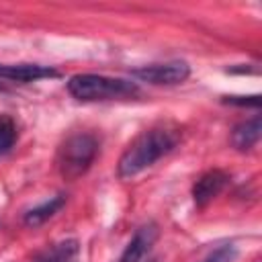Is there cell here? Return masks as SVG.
Returning a JSON list of instances; mask_svg holds the SVG:
<instances>
[{
	"instance_id": "10",
	"label": "cell",
	"mask_w": 262,
	"mask_h": 262,
	"mask_svg": "<svg viewBox=\"0 0 262 262\" xmlns=\"http://www.w3.org/2000/svg\"><path fill=\"white\" fill-rule=\"evenodd\" d=\"M63 205H66V194H57V196L45 201L43 205L33 207L31 211H27L23 221H25V225H29V227H37V225L45 223L47 219H51Z\"/></svg>"
},
{
	"instance_id": "8",
	"label": "cell",
	"mask_w": 262,
	"mask_h": 262,
	"mask_svg": "<svg viewBox=\"0 0 262 262\" xmlns=\"http://www.w3.org/2000/svg\"><path fill=\"white\" fill-rule=\"evenodd\" d=\"M260 135H262V121L260 117H252L239 125L233 127L231 131V145L239 151H248L252 149L258 141H260Z\"/></svg>"
},
{
	"instance_id": "5",
	"label": "cell",
	"mask_w": 262,
	"mask_h": 262,
	"mask_svg": "<svg viewBox=\"0 0 262 262\" xmlns=\"http://www.w3.org/2000/svg\"><path fill=\"white\" fill-rule=\"evenodd\" d=\"M158 235H160V229H158V223L149 221L145 225H141L133 237L129 239V244L125 246L123 254L119 256L117 262H141L154 248V244L158 242Z\"/></svg>"
},
{
	"instance_id": "6",
	"label": "cell",
	"mask_w": 262,
	"mask_h": 262,
	"mask_svg": "<svg viewBox=\"0 0 262 262\" xmlns=\"http://www.w3.org/2000/svg\"><path fill=\"white\" fill-rule=\"evenodd\" d=\"M229 182V174L223 170H209L192 184V199L196 207H207Z\"/></svg>"
},
{
	"instance_id": "11",
	"label": "cell",
	"mask_w": 262,
	"mask_h": 262,
	"mask_svg": "<svg viewBox=\"0 0 262 262\" xmlns=\"http://www.w3.org/2000/svg\"><path fill=\"white\" fill-rule=\"evenodd\" d=\"M16 141V125L8 115H0V154H6Z\"/></svg>"
},
{
	"instance_id": "1",
	"label": "cell",
	"mask_w": 262,
	"mask_h": 262,
	"mask_svg": "<svg viewBox=\"0 0 262 262\" xmlns=\"http://www.w3.org/2000/svg\"><path fill=\"white\" fill-rule=\"evenodd\" d=\"M180 139H182V133L174 125H156L145 129L121 154L117 164L119 178L123 180L133 178L145 168L154 166L158 160L168 156L180 143Z\"/></svg>"
},
{
	"instance_id": "4",
	"label": "cell",
	"mask_w": 262,
	"mask_h": 262,
	"mask_svg": "<svg viewBox=\"0 0 262 262\" xmlns=\"http://www.w3.org/2000/svg\"><path fill=\"white\" fill-rule=\"evenodd\" d=\"M131 76L156 86H174L190 76V68L186 61H166V63H151L137 68L131 72Z\"/></svg>"
},
{
	"instance_id": "13",
	"label": "cell",
	"mask_w": 262,
	"mask_h": 262,
	"mask_svg": "<svg viewBox=\"0 0 262 262\" xmlns=\"http://www.w3.org/2000/svg\"><path fill=\"white\" fill-rule=\"evenodd\" d=\"M225 104H235V106H254L258 108L260 106V96L254 94V96H225L223 98Z\"/></svg>"
},
{
	"instance_id": "7",
	"label": "cell",
	"mask_w": 262,
	"mask_h": 262,
	"mask_svg": "<svg viewBox=\"0 0 262 262\" xmlns=\"http://www.w3.org/2000/svg\"><path fill=\"white\" fill-rule=\"evenodd\" d=\"M59 72L41 63H6L0 66V78L12 80V82H20V84H29V82H37L43 78H57Z\"/></svg>"
},
{
	"instance_id": "14",
	"label": "cell",
	"mask_w": 262,
	"mask_h": 262,
	"mask_svg": "<svg viewBox=\"0 0 262 262\" xmlns=\"http://www.w3.org/2000/svg\"><path fill=\"white\" fill-rule=\"evenodd\" d=\"M147 262H158V260H147Z\"/></svg>"
},
{
	"instance_id": "3",
	"label": "cell",
	"mask_w": 262,
	"mask_h": 262,
	"mask_svg": "<svg viewBox=\"0 0 262 262\" xmlns=\"http://www.w3.org/2000/svg\"><path fill=\"white\" fill-rule=\"evenodd\" d=\"M98 156V139L92 133H74L57 149V170L66 180H78Z\"/></svg>"
},
{
	"instance_id": "2",
	"label": "cell",
	"mask_w": 262,
	"mask_h": 262,
	"mask_svg": "<svg viewBox=\"0 0 262 262\" xmlns=\"http://www.w3.org/2000/svg\"><path fill=\"white\" fill-rule=\"evenodd\" d=\"M68 92L84 102L123 100L139 94V86L123 78H111L100 74H76L68 80Z\"/></svg>"
},
{
	"instance_id": "9",
	"label": "cell",
	"mask_w": 262,
	"mask_h": 262,
	"mask_svg": "<svg viewBox=\"0 0 262 262\" xmlns=\"http://www.w3.org/2000/svg\"><path fill=\"white\" fill-rule=\"evenodd\" d=\"M78 254H80V244L76 239H63L41 250L33 258V262H78Z\"/></svg>"
},
{
	"instance_id": "12",
	"label": "cell",
	"mask_w": 262,
	"mask_h": 262,
	"mask_svg": "<svg viewBox=\"0 0 262 262\" xmlns=\"http://www.w3.org/2000/svg\"><path fill=\"white\" fill-rule=\"evenodd\" d=\"M237 258V248L233 244H223L209 252L201 262H233Z\"/></svg>"
}]
</instances>
